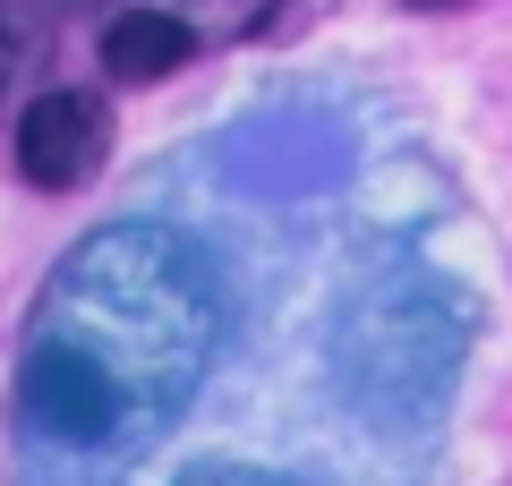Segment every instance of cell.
I'll list each match as a JSON object with an SVG mask.
<instances>
[{"mask_svg":"<svg viewBox=\"0 0 512 486\" xmlns=\"http://www.w3.org/2000/svg\"><path fill=\"white\" fill-rule=\"evenodd\" d=\"M180 486H291V478H265V469H197Z\"/></svg>","mask_w":512,"mask_h":486,"instance_id":"277c9868","label":"cell"},{"mask_svg":"<svg viewBox=\"0 0 512 486\" xmlns=\"http://www.w3.org/2000/svg\"><path fill=\"white\" fill-rule=\"evenodd\" d=\"M410 9H470V0H410Z\"/></svg>","mask_w":512,"mask_h":486,"instance_id":"5b68a950","label":"cell"},{"mask_svg":"<svg viewBox=\"0 0 512 486\" xmlns=\"http://www.w3.org/2000/svg\"><path fill=\"white\" fill-rule=\"evenodd\" d=\"M111 154V103L94 86H52L26 103L18 120V171L43 188V197H69V188H86L94 171H103Z\"/></svg>","mask_w":512,"mask_h":486,"instance_id":"7a4b0ae2","label":"cell"},{"mask_svg":"<svg viewBox=\"0 0 512 486\" xmlns=\"http://www.w3.org/2000/svg\"><path fill=\"white\" fill-rule=\"evenodd\" d=\"M205 350L214 290L171 248V231H94V248H77L43 299L18 393L60 444H120L128 427L180 418Z\"/></svg>","mask_w":512,"mask_h":486,"instance_id":"6da1fadb","label":"cell"},{"mask_svg":"<svg viewBox=\"0 0 512 486\" xmlns=\"http://www.w3.org/2000/svg\"><path fill=\"white\" fill-rule=\"evenodd\" d=\"M197 43L205 35L180 18V9H120V18L103 26V77L111 86H154V77L188 69Z\"/></svg>","mask_w":512,"mask_h":486,"instance_id":"3957f363","label":"cell"}]
</instances>
